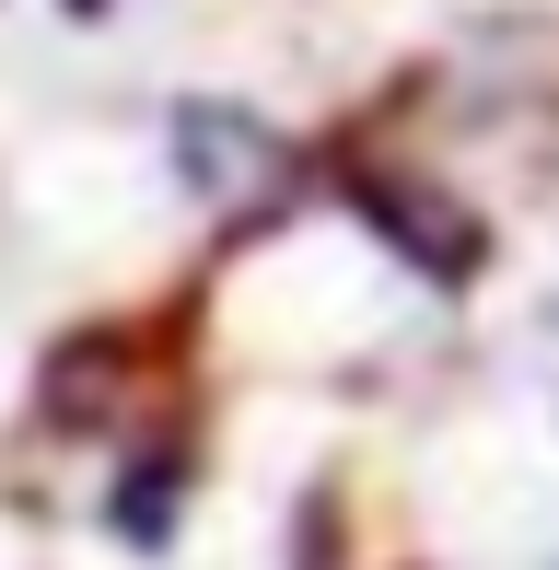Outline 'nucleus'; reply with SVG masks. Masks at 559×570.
<instances>
[{"label": "nucleus", "instance_id": "obj_1", "mask_svg": "<svg viewBox=\"0 0 559 570\" xmlns=\"http://www.w3.org/2000/svg\"><path fill=\"white\" fill-rule=\"evenodd\" d=\"M362 210H373V233H385L409 268H431V279H467V268H478V222L454 210V198L396 187V175H362Z\"/></svg>", "mask_w": 559, "mask_h": 570}, {"label": "nucleus", "instance_id": "obj_2", "mask_svg": "<svg viewBox=\"0 0 559 570\" xmlns=\"http://www.w3.org/2000/svg\"><path fill=\"white\" fill-rule=\"evenodd\" d=\"M175 151H187V187L198 198H245V187L280 175V140L245 106H187V117H175Z\"/></svg>", "mask_w": 559, "mask_h": 570}]
</instances>
